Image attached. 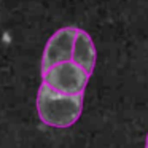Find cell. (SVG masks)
<instances>
[{
  "label": "cell",
  "mask_w": 148,
  "mask_h": 148,
  "mask_svg": "<svg viewBox=\"0 0 148 148\" xmlns=\"http://www.w3.org/2000/svg\"><path fill=\"white\" fill-rule=\"evenodd\" d=\"M83 110V96H65L42 83L37 94V112L43 124L69 127L78 121Z\"/></svg>",
  "instance_id": "cell-1"
},
{
  "label": "cell",
  "mask_w": 148,
  "mask_h": 148,
  "mask_svg": "<svg viewBox=\"0 0 148 148\" xmlns=\"http://www.w3.org/2000/svg\"><path fill=\"white\" fill-rule=\"evenodd\" d=\"M88 80L89 73L73 61L62 62L43 72V83L65 96H83Z\"/></svg>",
  "instance_id": "cell-2"
},
{
  "label": "cell",
  "mask_w": 148,
  "mask_h": 148,
  "mask_svg": "<svg viewBox=\"0 0 148 148\" xmlns=\"http://www.w3.org/2000/svg\"><path fill=\"white\" fill-rule=\"evenodd\" d=\"M77 27H62L56 30L51 35V38L46 42V46L43 49L42 58V73L49 70L51 67L62 62L72 61L73 54V43L77 37Z\"/></svg>",
  "instance_id": "cell-3"
},
{
  "label": "cell",
  "mask_w": 148,
  "mask_h": 148,
  "mask_svg": "<svg viewBox=\"0 0 148 148\" xmlns=\"http://www.w3.org/2000/svg\"><path fill=\"white\" fill-rule=\"evenodd\" d=\"M72 61L77 65H80L84 72L92 73L94 65H96V48H94L92 38L86 30L78 29L77 37H75L73 43V54H72Z\"/></svg>",
  "instance_id": "cell-4"
},
{
  "label": "cell",
  "mask_w": 148,
  "mask_h": 148,
  "mask_svg": "<svg viewBox=\"0 0 148 148\" xmlns=\"http://www.w3.org/2000/svg\"><path fill=\"white\" fill-rule=\"evenodd\" d=\"M145 148H148V134H147V140H145Z\"/></svg>",
  "instance_id": "cell-5"
}]
</instances>
